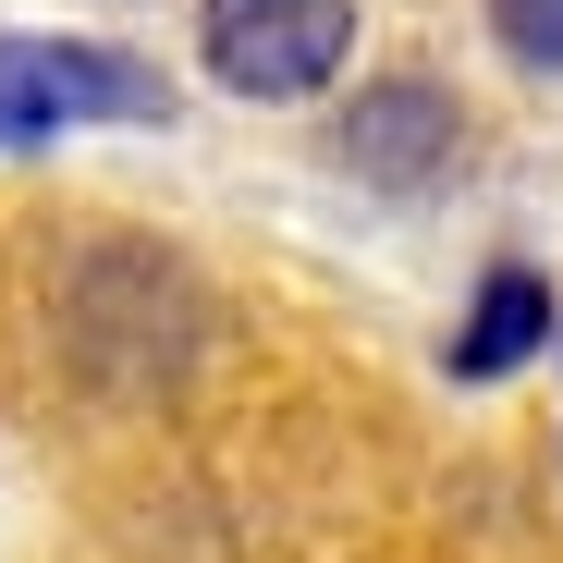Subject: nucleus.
<instances>
[{
	"instance_id": "nucleus-1",
	"label": "nucleus",
	"mask_w": 563,
	"mask_h": 563,
	"mask_svg": "<svg viewBox=\"0 0 563 563\" xmlns=\"http://www.w3.org/2000/svg\"><path fill=\"white\" fill-rule=\"evenodd\" d=\"M159 111H172V74L111 37H0V135L13 147L74 123H159Z\"/></svg>"
},
{
	"instance_id": "nucleus-2",
	"label": "nucleus",
	"mask_w": 563,
	"mask_h": 563,
	"mask_svg": "<svg viewBox=\"0 0 563 563\" xmlns=\"http://www.w3.org/2000/svg\"><path fill=\"white\" fill-rule=\"evenodd\" d=\"M197 49L233 99H319L355 62V0H197Z\"/></svg>"
},
{
	"instance_id": "nucleus-3",
	"label": "nucleus",
	"mask_w": 563,
	"mask_h": 563,
	"mask_svg": "<svg viewBox=\"0 0 563 563\" xmlns=\"http://www.w3.org/2000/svg\"><path fill=\"white\" fill-rule=\"evenodd\" d=\"M453 147H465V123H453L441 86H417V74L367 86V99L343 111V159L380 184V197H417V184H441V172H453Z\"/></svg>"
},
{
	"instance_id": "nucleus-4",
	"label": "nucleus",
	"mask_w": 563,
	"mask_h": 563,
	"mask_svg": "<svg viewBox=\"0 0 563 563\" xmlns=\"http://www.w3.org/2000/svg\"><path fill=\"white\" fill-rule=\"evenodd\" d=\"M551 331H563V319H551V282H539L527 257H503V269L478 282V307H465V331L441 343V367H453V380H515Z\"/></svg>"
},
{
	"instance_id": "nucleus-5",
	"label": "nucleus",
	"mask_w": 563,
	"mask_h": 563,
	"mask_svg": "<svg viewBox=\"0 0 563 563\" xmlns=\"http://www.w3.org/2000/svg\"><path fill=\"white\" fill-rule=\"evenodd\" d=\"M490 37L515 74H563V0H490Z\"/></svg>"
},
{
	"instance_id": "nucleus-6",
	"label": "nucleus",
	"mask_w": 563,
	"mask_h": 563,
	"mask_svg": "<svg viewBox=\"0 0 563 563\" xmlns=\"http://www.w3.org/2000/svg\"><path fill=\"white\" fill-rule=\"evenodd\" d=\"M551 343H563V331H551Z\"/></svg>"
}]
</instances>
